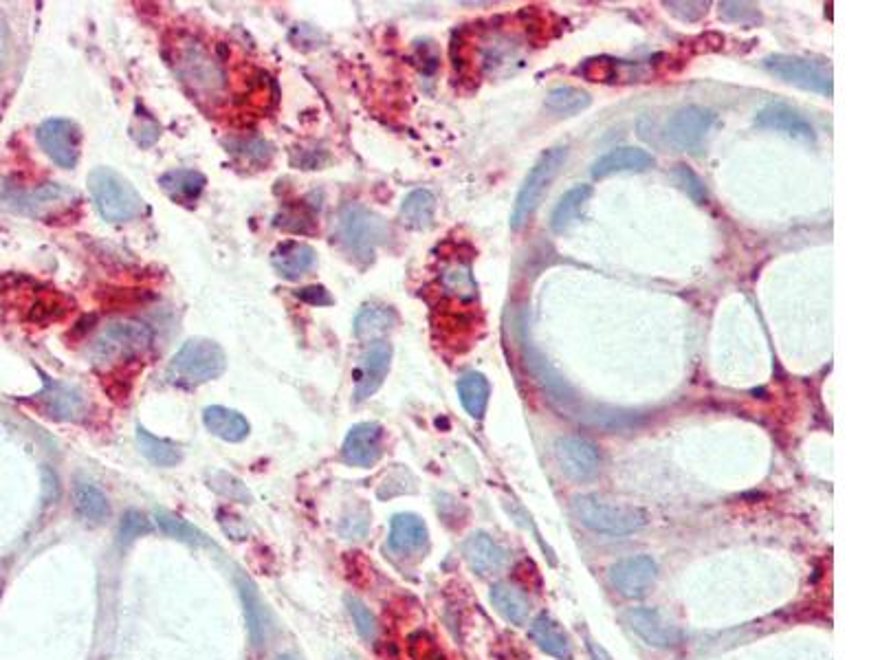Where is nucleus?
Listing matches in <instances>:
<instances>
[{
    "instance_id": "30",
    "label": "nucleus",
    "mask_w": 880,
    "mask_h": 660,
    "mask_svg": "<svg viewBox=\"0 0 880 660\" xmlns=\"http://www.w3.org/2000/svg\"><path fill=\"white\" fill-rule=\"evenodd\" d=\"M396 324V313L388 306H363L355 317V335L363 341L383 337Z\"/></svg>"
},
{
    "instance_id": "37",
    "label": "nucleus",
    "mask_w": 880,
    "mask_h": 660,
    "mask_svg": "<svg viewBox=\"0 0 880 660\" xmlns=\"http://www.w3.org/2000/svg\"><path fill=\"white\" fill-rule=\"evenodd\" d=\"M207 480H209V487H212L216 493L225 495V498L242 500V502H249L251 500V493L247 491L245 484H242L240 480H236L234 476H229V473H225V471L207 473Z\"/></svg>"
},
{
    "instance_id": "34",
    "label": "nucleus",
    "mask_w": 880,
    "mask_h": 660,
    "mask_svg": "<svg viewBox=\"0 0 880 660\" xmlns=\"http://www.w3.org/2000/svg\"><path fill=\"white\" fill-rule=\"evenodd\" d=\"M154 520H157L159 528H161L165 535L179 539V542L196 544V546L207 542L205 535L198 531L196 526H192L190 522H185L183 517H179L176 513L168 511V509H157V511H154Z\"/></svg>"
},
{
    "instance_id": "26",
    "label": "nucleus",
    "mask_w": 880,
    "mask_h": 660,
    "mask_svg": "<svg viewBox=\"0 0 880 660\" xmlns=\"http://www.w3.org/2000/svg\"><path fill=\"white\" fill-rule=\"evenodd\" d=\"M590 196H592V187L586 183L570 187V190L559 198L553 214H550V229H553L555 234H564V231H568L579 220L583 207H586L590 201Z\"/></svg>"
},
{
    "instance_id": "22",
    "label": "nucleus",
    "mask_w": 880,
    "mask_h": 660,
    "mask_svg": "<svg viewBox=\"0 0 880 660\" xmlns=\"http://www.w3.org/2000/svg\"><path fill=\"white\" fill-rule=\"evenodd\" d=\"M489 599L493 608L502 614L511 625L522 627L528 623V616L533 612V603L526 597V592L520 590L513 583H495L491 588Z\"/></svg>"
},
{
    "instance_id": "43",
    "label": "nucleus",
    "mask_w": 880,
    "mask_h": 660,
    "mask_svg": "<svg viewBox=\"0 0 880 660\" xmlns=\"http://www.w3.org/2000/svg\"><path fill=\"white\" fill-rule=\"evenodd\" d=\"M278 660H300V658L293 656V654H282Z\"/></svg>"
},
{
    "instance_id": "19",
    "label": "nucleus",
    "mask_w": 880,
    "mask_h": 660,
    "mask_svg": "<svg viewBox=\"0 0 880 660\" xmlns=\"http://www.w3.org/2000/svg\"><path fill=\"white\" fill-rule=\"evenodd\" d=\"M427 526L421 517L414 513H399L392 517L388 546L396 555H414L421 553L427 546Z\"/></svg>"
},
{
    "instance_id": "4",
    "label": "nucleus",
    "mask_w": 880,
    "mask_h": 660,
    "mask_svg": "<svg viewBox=\"0 0 880 660\" xmlns=\"http://www.w3.org/2000/svg\"><path fill=\"white\" fill-rule=\"evenodd\" d=\"M390 236L388 223L381 216L366 207L350 205L341 212L337 220L335 238L344 251L359 262H370L374 258V247Z\"/></svg>"
},
{
    "instance_id": "32",
    "label": "nucleus",
    "mask_w": 880,
    "mask_h": 660,
    "mask_svg": "<svg viewBox=\"0 0 880 660\" xmlns=\"http://www.w3.org/2000/svg\"><path fill=\"white\" fill-rule=\"evenodd\" d=\"M590 95L575 86H557L546 95L544 106L555 115H577L590 106Z\"/></svg>"
},
{
    "instance_id": "17",
    "label": "nucleus",
    "mask_w": 880,
    "mask_h": 660,
    "mask_svg": "<svg viewBox=\"0 0 880 660\" xmlns=\"http://www.w3.org/2000/svg\"><path fill=\"white\" fill-rule=\"evenodd\" d=\"M179 69H181L183 80L192 88L203 91L205 95H212V93L220 91V88H223V84H225L223 71H220L216 62L209 60L198 47H192V49L181 53Z\"/></svg>"
},
{
    "instance_id": "27",
    "label": "nucleus",
    "mask_w": 880,
    "mask_h": 660,
    "mask_svg": "<svg viewBox=\"0 0 880 660\" xmlns=\"http://www.w3.org/2000/svg\"><path fill=\"white\" fill-rule=\"evenodd\" d=\"M401 223L407 229H427L434 225L436 196L429 190H414L401 203Z\"/></svg>"
},
{
    "instance_id": "23",
    "label": "nucleus",
    "mask_w": 880,
    "mask_h": 660,
    "mask_svg": "<svg viewBox=\"0 0 880 660\" xmlns=\"http://www.w3.org/2000/svg\"><path fill=\"white\" fill-rule=\"evenodd\" d=\"M159 185H161L163 194L172 198L174 203L192 205L198 201V198H201L205 185H207V179H205V174L196 172V170H172V172H165L161 176Z\"/></svg>"
},
{
    "instance_id": "36",
    "label": "nucleus",
    "mask_w": 880,
    "mask_h": 660,
    "mask_svg": "<svg viewBox=\"0 0 880 660\" xmlns=\"http://www.w3.org/2000/svg\"><path fill=\"white\" fill-rule=\"evenodd\" d=\"M671 179L676 181V185L691 198L693 203L698 205L707 203V185H704L700 176L691 168H687V165H676V168L671 170Z\"/></svg>"
},
{
    "instance_id": "24",
    "label": "nucleus",
    "mask_w": 880,
    "mask_h": 660,
    "mask_svg": "<svg viewBox=\"0 0 880 660\" xmlns=\"http://www.w3.org/2000/svg\"><path fill=\"white\" fill-rule=\"evenodd\" d=\"M531 638L533 643L548 656H555L559 660L572 658V643L568 634L561 630V625L550 619L548 614H539L531 623Z\"/></svg>"
},
{
    "instance_id": "12",
    "label": "nucleus",
    "mask_w": 880,
    "mask_h": 660,
    "mask_svg": "<svg viewBox=\"0 0 880 660\" xmlns=\"http://www.w3.org/2000/svg\"><path fill=\"white\" fill-rule=\"evenodd\" d=\"M38 143L60 168H75L80 159L82 132L71 119H47L38 128Z\"/></svg>"
},
{
    "instance_id": "20",
    "label": "nucleus",
    "mask_w": 880,
    "mask_h": 660,
    "mask_svg": "<svg viewBox=\"0 0 880 660\" xmlns=\"http://www.w3.org/2000/svg\"><path fill=\"white\" fill-rule=\"evenodd\" d=\"M44 407L47 412L58 418V421H84L88 414V401L86 396L77 390L71 388V385H62V383H47V390H44Z\"/></svg>"
},
{
    "instance_id": "18",
    "label": "nucleus",
    "mask_w": 880,
    "mask_h": 660,
    "mask_svg": "<svg viewBox=\"0 0 880 660\" xmlns=\"http://www.w3.org/2000/svg\"><path fill=\"white\" fill-rule=\"evenodd\" d=\"M654 165V157L643 148L634 146H619L612 148L592 163V176L594 179H608L612 174L623 172H645Z\"/></svg>"
},
{
    "instance_id": "38",
    "label": "nucleus",
    "mask_w": 880,
    "mask_h": 660,
    "mask_svg": "<svg viewBox=\"0 0 880 660\" xmlns=\"http://www.w3.org/2000/svg\"><path fill=\"white\" fill-rule=\"evenodd\" d=\"M346 603H348L350 616H352V621H355L359 634L366 638V641H374V636H377V632H379V625H377V619H374V614L355 597H348Z\"/></svg>"
},
{
    "instance_id": "5",
    "label": "nucleus",
    "mask_w": 880,
    "mask_h": 660,
    "mask_svg": "<svg viewBox=\"0 0 880 660\" xmlns=\"http://www.w3.org/2000/svg\"><path fill=\"white\" fill-rule=\"evenodd\" d=\"M152 341L154 333L148 324L139 319H119L108 324L97 337L91 348V359L95 366H108V363L139 357L150 350Z\"/></svg>"
},
{
    "instance_id": "8",
    "label": "nucleus",
    "mask_w": 880,
    "mask_h": 660,
    "mask_svg": "<svg viewBox=\"0 0 880 660\" xmlns=\"http://www.w3.org/2000/svg\"><path fill=\"white\" fill-rule=\"evenodd\" d=\"M555 458L564 476L575 482H590L599 476L603 456L601 449L588 438L559 436L553 445Z\"/></svg>"
},
{
    "instance_id": "7",
    "label": "nucleus",
    "mask_w": 880,
    "mask_h": 660,
    "mask_svg": "<svg viewBox=\"0 0 880 660\" xmlns=\"http://www.w3.org/2000/svg\"><path fill=\"white\" fill-rule=\"evenodd\" d=\"M762 66L770 75H775L788 84H795L799 88H806V91L832 97L834 91L832 73L819 62L799 58V55L777 53V55H768Z\"/></svg>"
},
{
    "instance_id": "40",
    "label": "nucleus",
    "mask_w": 880,
    "mask_h": 660,
    "mask_svg": "<svg viewBox=\"0 0 880 660\" xmlns=\"http://www.w3.org/2000/svg\"><path fill=\"white\" fill-rule=\"evenodd\" d=\"M720 16L729 22H740V25H755L762 18L753 3H720Z\"/></svg>"
},
{
    "instance_id": "25",
    "label": "nucleus",
    "mask_w": 880,
    "mask_h": 660,
    "mask_svg": "<svg viewBox=\"0 0 880 660\" xmlns=\"http://www.w3.org/2000/svg\"><path fill=\"white\" fill-rule=\"evenodd\" d=\"M203 423L214 436L227 440V443H240L249 436V423L240 412L227 410L220 405H209L203 412Z\"/></svg>"
},
{
    "instance_id": "29",
    "label": "nucleus",
    "mask_w": 880,
    "mask_h": 660,
    "mask_svg": "<svg viewBox=\"0 0 880 660\" xmlns=\"http://www.w3.org/2000/svg\"><path fill=\"white\" fill-rule=\"evenodd\" d=\"M458 396H460L462 407H465L469 416L482 418L484 412H487L489 396H491L487 377H484V374H480V372L462 374L460 381H458Z\"/></svg>"
},
{
    "instance_id": "33",
    "label": "nucleus",
    "mask_w": 880,
    "mask_h": 660,
    "mask_svg": "<svg viewBox=\"0 0 880 660\" xmlns=\"http://www.w3.org/2000/svg\"><path fill=\"white\" fill-rule=\"evenodd\" d=\"M137 440L143 454H146L148 460H152L157 467H174L181 462V451L176 449L168 440H161L157 436H152L146 429L139 427L137 429Z\"/></svg>"
},
{
    "instance_id": "41",
    "label": "nucleus",
    "mask_w": 880,
    "mask_h": 660,
    "mask_svg": "<svg viewBox=\"0 0 880 660\" xmlns=\"http://www.w3.org/2000/svg\"><path fill=\"white\" fill-rule=\"evenodd\" d=\"M665 7L671 11V14L678 16L680 20L696 22L704 14H707L709 3H676V0H671V3H665Z\"/></svg>"
},
{
    "instance_id": "35",
    "label": "nucleus",
    "mask_w": 880,
    "mask_h": 660,
    "mask_svg": "<svg viewBox=\"0 0 880 660\" xmlns=\"http://www.w3.org/2000/svg\"><path fill=\"white\" fill-rule=\"evenodd\" d=\"M440 284H443V289L449 295L458 297V300H473L478 295L476 282H473V275L467 264H451L440 275Z\"/></svg>"
},
{
    "instance_id": "10",
    "label": "nucleus",
    "mask_w": 880,
    "mask_h": 660,
    "mask_svg": "<svg viewBox=\"0 0 880 660\" xmlns=\"http://www.w3.org/2000/svg\"><path fill=\"white\" fill-rule=\"evenodd\" d=\"M610 586L625 599H641L656 586L658 564L649 555L623 557L608 568Z\"/></svg>"
},
{
    "instance_id": "1",
    "label": "nucleus",
    "mask_w": 880,
    "mask_h": 660,
    "mask_svg": "<svg viewBox=\"0 0 880 660\" xmlns=\"http://www.w3.org/2000/svg\"><path fill=\"white\" fill-rule=\"evenodd\" d=\"M575 520L588 531L610 537H625L647 526L649 515L641 506L603 500L599 495H575L570 502Z\"/></svg>"
},
{
    "instance_id": "15",
    "label": "nucleus",
    "mask_w": 880,
    "mask_h": 660,
    "mask_svg": "<svg viewBox=\"0 0 880 660\" xmlns=\"http://www.w3.org/2000/svg\"><path fill=\"white\" fill-rule=\"evenodd\" d=\"M462 555H465L467 564L473 572H478L480 577H493L498 575L509 564V553L506 548L495 542V539L487 533H473L467 537V542L462 544Z\"/></svg>"
},
{
    "instance_id": "11",
    "label": "nucleus",
    "mask_w": 880,
    "mask_h": 660,
    "mask_svg": "<svg viewBox=\"0 0 880 660\" xmlns=\"http://www.w3.org/2000/svg\"><path fill=\"white\" fill-rule=\"evenodd\" d=\"M715 124V113L704 106H682L669 117L665 126V139L671 148L676 150H693L698 148L702 139Z\"/></svg>"
},
{
    "instance_id": "9",
    "label": "nucleus",
    "mask_w": 880,
    "mask_h": 660,
    "mask_svg": "<svg viewBox=\"0 0 880 660\" xmlns=\"http://www.w3.org/2000/svg\"><path fill=\"white\" fill-rule=\"evenodd\" d=\"M621 619L649 647L671 649V647H678L682 643L680 627L671 621L665 612H660L658 608L638 605V608L625 610Z\"/></svg>"
},
{
    "instance_id": "39",
    "label": "nucleus",
    "mask_w": 880,
    "mask_h": 660,
    "mask_svg": "<svg viewBox=\"0 0 880 660\" xmlns=\"http://www.w3.org/2000/svg\"><path fill=\"white\" fill-rule=\"evenodd\" d=\"M150 531H152V526L146 520V515L135 511V509H130L124 513V517H121V522H119V542L128 544V542H132V539H137Z\"/></svg>"
},
{
    "instance_id": "6",
    "label": "nucleus",
    "mask_w": 880,
    "mask_h": 660,
    "mask_svg": "<svg viewBox=\"0 0 880 660\" xmlns=\"http://www.w3.org/2000/svg\"><path fill=\"white\" fill-rule=\"evenodd\" d=\"M566 159H568V148H550L533 163V168L528 170L520 192H517V196H515V205H513V212H511V229L513 231H520L528 223V220H531V216L537 212V207H539V203H542L546 190L550 187V183L555 181L559 170L564 168Z\"/></svg>"
},
{
    "instance_id": "16",
    "label": "nucleus",
    "mask_w": 880,
    "mask_h": 660,
    "mask_svg": "<svg viewBox=\"0 0 880 660\" xmlns=\"http://www.w3.org/2000/svg\"><path fill=\"white\" fill-rule=\"evenodd\" d=\"M755 124L759 128L766 130H775V132H784V135L792 137V139H814L817 132H814V126L810 124V119L799 113L797 108H792L788 104H768L762 110H759L755 117Z\"/></svg>"
},
{
    "instance_id": "2",
    "label": "nucleus",
    "mask_w": 880,
    "mask_h": 660,
    "mask_svg": "<svg viewBox=\"0 0 880 660\" xmlns=\"http://www.w3.org/2000/svg\"><path fill=\"white\" fill-rule=\"evenodd\" d=\"M227 357L216 341L194 337L187 339L172 357L165 379L179 388H196L207 381H214L223 374Z\"/></svg>"
},
{
    "instance_id": "42",
    "label": "nucleus",
    "mask_w": 880,
    "mask_h": 660,
    "mask_svg": "<svg viewBox=\"0 0 880 660\" xmlns=\"http://www.w3.org/2000/svg\"><path fill=\"white\" fill-rule=\"evenodd\" d=\"M295 295L300 297L302 302L313 304V306H328L333 304V297L324 289V286H306V289L295 291Z\"/></svg>"
},
{
    "instance_id": "3",
    "label": "nucleus",
    "mask_w": 880,
    "mask_h": 660,
    "mask_svg": "<svg viewBox=\"0 0 880 660\" xmlns=\"http://www.w3.org/2000/svg\"><path fill=\"white\" fill-rule=\"evenodd\" d=\"M88 190L108 223H126L143 212V198L115 170L95 168L88 174Z\"/></svg>"
},
{
    "instance_id": "13",
    "label": "nucleus",
    "mask_w": 880,
    "mask_h": 660,
    "mask_svg": "<svg viewBox=\"0 0 880 660\" xmlns=\"http://www.w3.org/2000/svg\"><path fill=\"white\" fill-rule=\"evenodd\" d=\"M390 363H392V346L388 341H374V344L366 350V355L361 357L359 368L355 374V401L361 403L370 399V396L377 392L385 377L390 372Z\"/></svg>"
},
{
    "instance_id": "14",
    "label": "nucleus",
    "mask_w": 880,
    "mask_h": 660,
    "mask_svg": "<svg viewBox=\"0 0 880 660\" xmlns=\"http://www.w3.org/2000/svg\"><path fill=\"white\" fill-rule=\"evenodd\" d=\"M383 454V427L379 423H359L348 432L341 458L352 467H372Z\"/></svg>"
},
{
    "instance_id": "28",
    "label": "nucleus",
    "mask_w": 880,
    "mask_h": 660,
    "mask_svg": "<svg viewBox=\"0 0 880 660\" xmlns=\"http://www.w3.org/2000/svg\"><path fill=\"white\" fill-rule=\"evenodd\" d=\"M240 597H242V605H245L251 643H253V647H264L271 621H269V614H267V610H264V605L258 597V592L253 590V586L247 579H240Z\"/></svg>"
},
{
    "instance_id": "31",
    "label": "nucleus",
    "mask_w": 880,
    "mask_h": 660,
    "mask_svg": "<svg viewBox=\"0 0 880 660\" xmlns=\"http://www.w3.org/2000/svg\"><path fill=\"white\" fill-rule=\"evenodd\" d=\"M73 506H75V511L80 513L84 520H88V522H104L106 517H108V513H110V506H108V500H106V495L99 491L97 487H93V484H88V482H77L75 484V489H73Z\"/></svg>"
},
{
    "instance_id": "21",
    "label": "nucleus",
    "mask_w": 880,
    "mask_h": 660,
    "mask_svg": "<svg viewBox=\"0 0 880 660\" xmlns=\"http://www.w3.org/2000/svg\"><path fill=\"white\" fill-rule=\"evenodd\" d=\"M271 262L280 278L297 280L302 278L306 271H311L315 267L317 253L313 247L304 245V242H282V245L273 251Z\"/></svg>"
}]
</instances>
